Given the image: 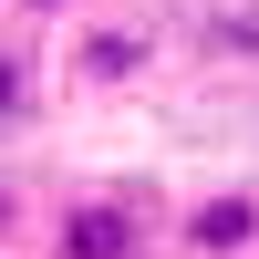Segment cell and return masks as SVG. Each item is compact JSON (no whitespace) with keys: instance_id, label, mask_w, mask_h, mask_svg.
Segmentation results:
<instances>
[{"instance_id":"1","label":"cell","mask_w":259,"mask_h":259,"mask_svg":"<svg viewBox=\"0 0 259 259\" xmlns=\"http://www.w3.org/2000/svg\"><path fill=\"white\" fill-rule=\"evenodd\" d=\"M145 207H124V197H73L52 218V259H145Z\"/></svg>"},{"instance_id":"2","label":"cell","mask_w":259,"mask_h":259,"mask_svg":"<svg viewBox=\"0 0 259 259\" xmlns=\"http://www.w3.org/2000/svg\"><path fill=\"white\" fill-rule=\"evenodd\" d=\"M177 239L197 259H249L259 249V197H249V187H207V197L177 218Z\"/></svg>"},{"instance_id":"3","label":"cell","mask_w":259,"mask_h":259,"mask_svg":"<svg viewBox=\"0 0 259 259\" xmlns=\"http://www.w3.org/2000/svg\"><path fill=\"white\" fill-rule=\"evenodd\" d=\"M145 62H156V41H145V31H124V21H114V31H83V41H73V73L94 83V94H114V83H135Z\"/></svg>"},{"instance_id":"4","label":"cell","mask_w":259,"mask_h":259,"mask_svg":"<svg viewBox=\"0 0 259 259\" xmlns=\"http://www.w3.org/2000/svg\"><path fill=\"white\" fill-rule=\"evenodd\" d=\"M207 52H228V62H259V11H218V21H207Z\"/></svg>"},{"instance_id":"5","label":"cell","mask_w":259,"mask_h":259,"mask_svg":"<svg viewBox=\"0 0 259 259\" xmlns=\"http://www.w3.org/2000/svg\"><path fill=\"white\" fill-rule=\"evenodd\" d=\"M31 114V52H0V135Z\"/></svg>"},{"instance_id":"6","label":"cell","mask_w":259,"mask_h":259,"mask_svg":"<svg viewBox=\"0 0 259 259\" xmlns=\"http://www.w3.org/2000/svg\"><path fill=\"white\" fill-rule=\"evenodd\" d=\"M11 228H21V187L0 177V239H11Z\"/></svg>"},{"instance_id":"7","label":"cell","mask_w":259,"mask_h":259,"mask_svg":"<svg viewBox=\"0 0 259 259\" xmlns=\"http://www.w3.org/2000/svg\"><path fill=\"white\" fill-rule=\"evenodd\" d=\"M21 11H31V21H52V11H73V0H21Z\"/></svg>"}]
</instances>
